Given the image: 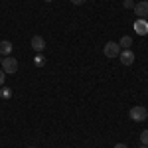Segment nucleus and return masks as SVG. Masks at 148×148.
Here are the masks:
<instances>
[{
	"label": "nucleus",
	"instance_id": "nucleus-1",
	"mask_svg": "<svg viewBox=\"0 0 148 148\" xmlns=\"http://www.w3.org/2000/svg\"><path fill=\"white\" fill-rule=\"evenodd\" d=\"M128 116H130L134 123H142V121L148 116V109L146 107H140V105H138V107H132L130 113H128Z\"/></svg>",
	"mask_w": 148,
	"mask_h": 148
},
{
	"label": "nucleus",
	"instance_id": "nucleus-2",
	"mask_svg": "<svg viewBox=\"0 0 148 148\" xmlns=\"http://www.w3.org/2000/svg\"><path fill=\"white\" fill-rule=\"evenodd\" d=\"M2 71L4 73H16L18 71V59H14V57H6V59H2Z\"/></svg>",
	"mask_w": 148,
	"mask_h": 148
},
{
	"label": "nucleus",
	"instance_id": "nucleus-3",
	"mask_svg": "<svg viewBox=\"0 0 148 148\" xmlns=\"http://www.w3.org/2000/svg\"><path fill=\"white\" fill-rule=\"evenodd\" d=\"M103 51H105V56L109 57V59H113V57H119V53H121V46H119L116 42H109V44H105Z\"/></svg>",
	"mask_w": 148,
	"mask_h": 148
},
{
	"label": "nucleus",
	"instance_id": "nucleus-4",
	"mask_svg": "<svg viewBox=\"0 0 148 148\" xmlns=\"http://www.w3.org/2000/svg\"><path fill=\"white\" fill-rule=\"evenodd\" d=\"M32 49H34L36 53H44V49H46V40L42 38V36H32Z\"/></svg>",
	"mask_w": 148,
	"mask_h": 148
},
{
	"label": "nucleus",
	"instance_id": "nucleus-5",
	"mask_svg": "<svg viewBox=\"0 0 148 148\" xmlns=\"http://www.w3.org/2000/svg\"><path fill=\"white\" fill-rule=\"evenodd\" d=\"M132 10H134V14H136L138 18H148V2H146V0H142V2H136Z\"/></svg>",
	"mask_w": 148,
	"mask_h": 148
},
{
	"label": "nucleus",
	"instance_id": "nucleus-6",
	"mask_svg": "<svg viewBox=\"0 0 148 148\" xmlns=\"http://www.w3.org/2000/svg\"><path fill=\"white\" fill-rule=\"evenodd\" d=\"M119 59H121L123 65H132V63H134V53H132L130 49H123V51L119 53Z\"/></svg>",
	"mask_w": 148,
	"mask_h": 148
},
{
	"label": "nucleus",
	"instance_id": "nucleus-7",
	"mask_svg": "<svg viewBox=\"0 0 148 148\" xmlns=\"http://www.w3.org/2000/svg\"><path fill=\"white\" fill-rule=\"evenodd\" d=\"M134 32L140 36H146L148 34V22L146 18H138L136 22H134Z\"/></svg>",
	"mask_w": 148,
	"mask_h": 148
},
{
	"label": "nucleus",
	"instance_id": "nucleus-8",
	"mask_svg": "<svg viewBox=\"0 0 148 148\" xmlns=\"http://www.w3.org/2000/svg\"><path fill=\"white\" fill-rule=\"evenodd\" d=\"M12 42H8V40H2V42H0V56H10L12 53Z\"/></svg>",
	"mask_w": 148,
	"mask_h": 148
},
{
	"label": "nucleus",
	"instance_id": "nucleus-9",
	"mask_svg": "<svg viewBox=\"0 0 148 148\" xmlns=\"http://www.w3.org/2000/svg\"><path fill=\"white\" fill-rule=\"evenodd\" d=\"M119 46L125 47V49H130V46H132V38H130V36H123L121 42H119Z\"/></svg>",
	"mask_w": 148,
	"mask_h": 148
},
{
	"label": "nucleus",
	"instance_id": "nucleus-10",
	"mask_svg": "<svg viewBox=\"0 0 148 148\" xmlns=\"http://www.w3.org/2000/svg\"><path fill=\"white\" fill-rule=\"evenodd\" d=\"M34 65H36V67H44V65H46V57H44V53H36Z\"/></svg>",
	"mask_w": 148,
	"mask_h": 148
},
{
	"label": "nucleus",
	"instance_id": "nucleus-11",
	"mask_svg": "<svg viewBox=\"0 0 148 148\" xmlns=\"http://www.w3.org/2000/svg\"><path fill=\"white\" fill-rule=\"evenodd\" d=\"M140 140H142V144L148 146V128L146 130H142V134H140Z\"/></svg>",
	"mask_w": 148,
	"mask_h": 148
},
{
	"label": "nucleus",
	"instance_id": "nucleus-12",
	"mask_svg": "<svg viewBox=\"0 0 148 148\" xmlns=\"http://www.w3.org/2000/svg\"><path fill=\"white\" fill-rule=\"evenodd\" d=\"M10 95H12V89H8V87H4V89H2V97H6V99H8Z\"/></svg>",
	"mask_w": 148,
	"mask_h": 148
},
{
	"label": "nucleus",
	"instance_id": "nucleus-13",
	"mask_svg": "<svg viewBox=\"0 0 148 148\" xmlns=\"http://www.w3.org/2000/svg\"><path fill=\"white\" fill-rule=\"evenodd\" d=\"M123 6H125V8H134V2H132V0H125Z\"/></svg>",
	"mask_w": 148,
	"mask_h": 148
},
{
	"label": "nucleus",
	"instance_id": "nucleus-14",
	"mask_svg": "<svg viewBox=\"0 0 148 148\" xmlns=\"http://www.w3.org/2000/svg\"><path fill=\"white\" fill-rule=\"evenodd\" d=\"M4 79H6V73L0 69V85H4Z\"/></svg>",
	"mask_w": 148,
	"mask_h": 148
},
{
	"label": "nucleus",
	"instance_id": "nucleus-15",
	"mask_svg": "<svg viewBox=\"0 0 148 148\" xmlns=\"http://www.w3.org/2000/svg\"><path fill=\"white\" fill-rule=\"evenodd\" d=\"M71 4H75V6H81V4H85V0H71Z\"/></svg>",
	"mask_w": 148,
	"mask_h": 148
},
{
	"label": "nucleus",
	"instance_id": "nucleus-16",
	"mask_svg": "<svg viewBox=\"0 0 148 148\" xmlns=\"http://www.w3.org/2000/svg\"><path fill=\"white\" fill-rule=\"evenodd\" d=\"M114 148H128L126 144H123V142H119V144H114Z\"/></svg>",
	"mask_w": 148,
	"mask_h": 148
},
{
	"label": "nucleus",
	"instance_id": "nucleus-17",
	"mask_svg": "<svg viewBox=\"0 0 148 148\" xmlns=\"http://www.w3.org/2000/svg\"><path fill=\"white\" fill-rule=\"evenodd\" d=\"M140 148H148V146H144V144H142V146H140Z\"/></svg>",
	"mask_w": 148,
	"mask_h": 148
},
{
	"label": "nucleus",
	"instance_id": "nucleus-18",
	"mask_svg": "<svg viewBox=\"0 0 148 148\" xmlns=\"http://www.w3.org/2000/svg\"><path fill=\"white\" fill-rule=\"evenodd\" d=\"M46 2H51V0H46Z\"/></svg>",
	"mask_w": 148,
	"mask_h": 148
},
{
	"label": "nucleus",
	"instance_id": "nucleus-19",
	"mask_svg": "<svg viewBox=\"0 0 148 148\" xmlns=\"http://www.w3.org/2000/svg\"><path fill=\"white\" fill-rule=\"evenodd\" d=\"M30 148H34V146H30Z\"/></svg>",
	"mask_w": 148,
	"mask_h": 148
}]
</instances>
